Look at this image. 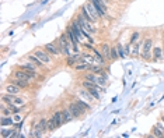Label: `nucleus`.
Listing matches in <instances>:
<instances>
[{"label": "nucleus", "instance_id": "21", "mask_svg": "<svg viewBox=\"0 0 164 138\" xmlns=\"http://www.w3.org/2000/svg\"><path fill=\"white\" fill-rule=\"evenodd\" d=\"M153 136H156V137H163L164 134H163V131L160 130L159 127H156V128H154V130H153Z\"/></svg>", "mask_w": 164, "mask_h": 138}, {"label": "nucleus", "instance_id": "4", "mask_svg": "<svg viewBox=\"0 0 164 138\" xmlns=\"http://www.w3.org/2000/svg\"><path fill=\"white\" fill-rule=\"evenodd\" d=\"M69 109H70V112H71V115L74 116V117H80V116L83 115V113L86 112L84 109H83L82 106H80L77 102H74V103H70V106H69Z\"/></svg>", "mask_w": 164, "mask_h": 138}, {"label": "nucleus", "instance_id": "2", "mask_svg": "<svg viewBox=\"0 0 164 138\" xmlns=\"http://www.w3.org/2000/svg\"><path fill=\"white\" fill-rule=\"evenodd\" d=\"M84 78L87 81H91V82L97 84V85H105V82H107V77H104V76L98 77V76H95V74H93V73L86 74Z\"/></svg>", "mask_w": 164, "mask_h": 138}, {"label": "nucleus", "instance_id": "13", "mask_svg": "<svg viewBox=\"0 0 164 138\" xmlns=\"http://www.w3.org/2000/svg\"><path fill=\"white\" fill-rule=\"evenodd\" d=\"M14 120L11 117H6V116H2V127H6V126H11L14 124Z\"/></svg>", "mask_w": 164, "mask_h": 138}, {"label": "nucleus", "instance_id": "10", "mask_svg": "<svg viewBox=\"0 0 164 138\" xmlns=\"http://www.w3.org/2000/svg\"><path fill=\"white\" fill-rule=\"evenodd\" d=\"M62 116H63L65 123L71 121V120L74 119V116L71 115V112H70V109H69V107H67V109H63V110H62Z\"/></svg>", "mask_w": 164, "mask_h": 138}, {"label": "nucleus", "instance_id": "20", "mask_svg": "<svg viewBox=\"0 0 164 138\" xmlns=\"http://www.w3.org/2000/svg\"><path fill=\"white\" fill-rule=\"evenodd\" d=\"M118 57H119V55H118V49L112 47V49H111V59H112V60H115V59H118Z\"/></svg>", "mask_w": 164, "mask_h": 138}, {"label": "nucleus", "instance_id": "9", "mask_svg": "<svg viewBox=\"0 0 164 138\" xmlns=\"http://www.w3.org/2000/svg\"><path fill=\"white\" fill-rule=\"evenodd\" d=\"M6 92H7V94H11V95H16L20 92V86H17L16 84H10V85L6 86Z\"/></svg>", "mask_w": 164, "mask_h": 138}, {"label": "nucleus", "instance_id": "16", "mask_svg": "<svg viewBox=\"0 0 164 138\" xmlns=\"http://www.w3.org/2000/svg\"><path fill=\"white\" fill-rule=\"evenodd\" d=\"M14 133H16V131H13V130H6V127H2V137H3V138H6V137H13Z\"/></svg>", "mask_w": 164, "mask_h": 138}, {"label": "nucleus", "instance_id": "15", "mask_svg": "<svg viewBox=\"0 0 164 138\" xmlns=\"http://www.w3.org/2000/svg\"><path fill=\"white\" fill-rule=\"evenodd\" d=\"M103 52L107 59H111V49H109V46L107 43H103Z\"/></svg>", "mask_w": 164, "mask_h": 138}, {"label": "nucleus", "instance_id": "24", "mask_svg": "<svg viewBox=\"0 0 164 138\" xmlns=\"http://www.w3.org/2000/svg\"><path fill=\"white\" fill-rule=\"evenodd\" d=\"M118 55H119V57H125V56H126L125 55V50L122 49L121 46H118Z\"/></svg>", "mask_w": 164, "mask_h": 138}, {"label": "nucleus", "instance_id": "17", "mask_svg": "<svg viewBox=\"0 0 164 138\" xmlns=\"http://www.w3.org/2000/svg\"><path fill=\"white\" fill-rule=\"evenodd\" d=\"M37 67H38V66H34V63H32V64L27 63V64H21V66H20V68H25V70H32V71H37Z\"/></svg>", "mask_w": 164, "mask_h": 138}, {"label": "nucleus", "instance_id": "1", "mask_svg": "<svg viewBox=\"0 0 164 138\" xmlns=\"http://www.w3.org/2000/svg\"><path fill=\"white\" fill-rule=\"evenodd\" d=\"M151 49H153V41L147 39L143 42V46H142V57L143 59H150V53Z\"/></svg>", "mask_w": 164, "mask_h": 138}, {"label": "nucleus", "instance_id": "7", "mask_svg": "<svg viewBox=\"0 0 164 138\" xmlns=\"http://www.w3.org/2000/svg\"><path fill=\"white\" fill-rule=\"evenodd\" d=\"M67 37H69V39H70V42H71V45H73V47H74V50H79V43L80 42L77 41V38L74 37V34H73V31H71V28H69L67 29Z\"/></svg>", "mask_w": 164, "mask_h": 138}, {"label": "nucleus", "instance_id": "22", "mask_svg": "<svg viewBox=\"0 0 164 138\" xmlns=\"http://www.w3.org/2000/svg\"><path fill=\"white\" fill-rule=\"evenodd\" d=\"M94 55H95V57H97V60H100L101 64H104V57L101 56V53H98L97 50H94Z\"/></svg>", "mask_w": 164, "mask_h": 138}, {"label": "nucleus", "instance_id": "12", "mask_svg": "<svg viewBox=\"0 0 164 138\" xmlns=\"http://www.w3.org/2000/svg\"><path fill=\"white\" fill-rule=\"evenodd\" d=\"M161 57H163V50L160 49V47L156 46V47L153 49V59H154V60H160Z\"/></svg>", "mask_w": 164, "mask_h": 138}, {"label": "nucleus", "instance_id": "27", "mask_svg": "<svg viewBox=\"0 0 164 138\" xmlns=\"http://www.w3.org/2000/svg\"><path fill=\"white\" fill-rule=\"evenodd\" d=\"M163 53H164V47H163Z\"/></svg>", "mask_w": 164, "mask_h": 138}, {"label": "nucleus", "instance_id": "25", "mask_svg": "<svg viewBox=\"0 0 164 138\" xmlns=\"http://www.w3.org/2000/svg\"><path fill=\"white\" fill-rule=\"evenodd\" d=\"M76 68H77V70H84V68H88V66H87V64H82V66H76Z\"/></svg>", "mask_w": 164, "mask_h": 138}, {"label": "nucleus", "instance_id": "14", "mask_svg": "<svg viewBox=\"0 0 164 138\" xmlns=\"http://www.w3.org/2000/svg\"><path fill=\"white\" fill-rule=\"evenodd\" d=\"M28 59H29V62H32V63H34V64H37L38 67H42V64H44V63L41 62V60L38 59L35 55H29V56H28Z\"/></svg>", "mask_w": 164, "mask_h": 138}, {"label": "nucleus", "instance_id": "18", "mask_svg": "<svg viewBox=\"0 0 164 138\" xmlns=\"http://www.w3.org/2000/svg\"><path fill=\"white\" fill-rule=\"evenodd\" d=\"M142 43L143 42H138V43H135V46H133V49H132V52H130V55H133V56H136L139 53V49L142 47Z\"/></svg>", "mask_w": 164, "mask_h": 138}, {"label": "nucleus", "instance_id": "6", "mask_svg": "<svg viewBox=\"0 0 164 138\" xmlns=\"http://www.w3.org/2000/svg\"><path fill=\"white\" fill-rule=\"evenodd\" d=\"M84 7H86V10L88 11V14H90L91 17H93V20H98V17H100V14H98V11H97V8L94 7V4L91 2H88V3H86L84 4Z\"/></svg>", "mask_w": 164, "mask_h": 138}, {"label": "nucleus", "instance_id": "3", "mask_svg": "<svg viewBox=\"0 0 164 138\" xmlns=\"http://www.w3.org/2000/svg\"><path fill=\"white\" fill-rule=\"evenodd\" d=\"M58 43H59V47L62 49V53H65L66 56H70V49H69V42H67V37L66 35H62L61 38H59V41H58Z\"/></svg>", "mask_w": 164, "mask_h": 138}, {"label": "nucleus", "instance_id": "19", "mask_svg": "<svg viewBox=\"0 0 164 138\" xmlns=\"http://www.w3.org/2000/svg\"><path fill=\"white\" fill-rule=\"evenodd\" d=\"M76 102H77V103H79L80 106H82L84 110H90V105H88V103H86L84 101H82V99H77Z\"/></svg>", "mask_w": 164, "mask_h": 138}, {"label": "nucleus", "instance_id": "26", "mask_svg": "<svg viewBox=\"0 0 164 138\" xmlns=\"http://www.w3.org/2000/svg\"><path fill=\"white\" fill-rule=\"evenodd\" d=\"M161 121H163V123H164V117H163V120H161Z\"/></svg>", "mask_w": 164, "mask_h": 138}, {"label": "nucleus", "instance_id": "8", "mask_svg": "<svg viewBox=\"0 0 164 138\" xmlns=\"http://www.w3.org/2000/svg\"><path fill=\"white\" fill-rule=\"evenodd\" d=\"M45 50L48 53H50V55H53V56H59V55H61V50H59L58 47H56L55 45H52V43H48L45 46Z\"/></svg>", "mask_w": 164, "mask_h": 138}, {"label": "nucleus", "instance_id": "23", "mask_svg": "<svg viewBox=\"0 0 164 138\" xmlns=\"http://www.w3.org/2000/svg\"><path fill=\"white\" fill-rule=\"evenodd\" d=\"M138 38H139V32H135V34H133V37L130 38V42H129V43H130V45L135 43V41L138 39Z\"/></svg>", "mask_w": 164, "mask_h": 138}, {"label": "nucleus", "instance_id": "11", "mask_svg": "<svg viewBox=\"0 0 164 138\" xmlns=\"http://www.w3.org/2000/svg\"><path fill=\"white\" fill-rule=\"evenodd\" d=\"M13 84H16L20 88H27L28 86V80H21V78H14Z\"/></svg>", "mask_w": 164, "mask_h": 138}, {"label": "nucleus", "instance_id": "5", "mask_svg": "<svg viewBox=\"0 0 164 138\" xmlns=\"http://www.w3.org/2000/svg\"><path fill=\"white\" fill-rule=\"evenodd\" d=\"M34 55L37 56L44 64H50V57H49V55H48L46 50H37Z\"/></svg>", "mask_w": 164, "mask_h": 138}]
</instances>
